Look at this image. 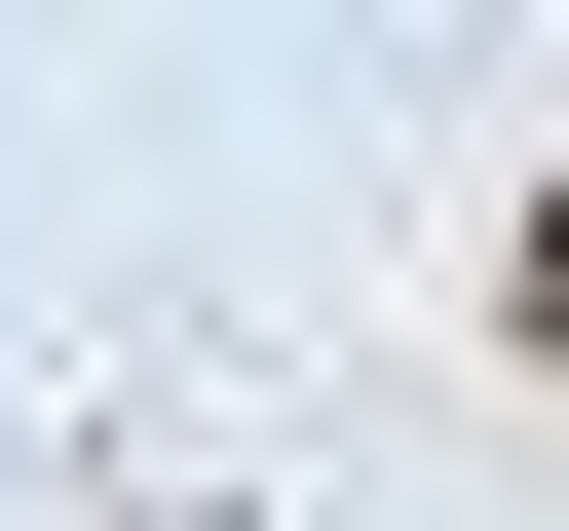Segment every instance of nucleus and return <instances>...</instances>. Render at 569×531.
Segmentation results:
<instances>
[{"instance_id":"nucleus-1","label":"nucleus","mask_w":569,"mask_h":531,"mask_svg":"<svg viewBox=\"0 0 569 531\" xmlns=\"http://www.w3.org/2000/svg\"><path fill=\"white\" fill-rule=\"evenodd\" d=\"M493 304H531V380H569V190H531V266H493Z\"/></svg>"}]
</instances>
